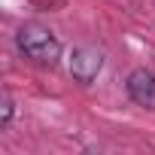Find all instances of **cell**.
<instances>
[{
  "label": "cell",
  "mask_w": 155,
  "mask_h": 155,
  "mask_svg": "<svg viewBox=\"0 0 155 155\" xmlns=\"http://www.w3.org/2000/svg\"><path fill=\"white\" fill-rule=\"evenodd\" d=\"M9 122H12V97H9V94H3V113H0V125L6 128Z\"/></svg>",
  "instance_id": "277c9868"
},
{
  "label": "cell",
  "mask_w": 155,
  "mask_h": 155,
  "mask_svg": "<svg viewBox=\"0 0 155 155\" xmlns=\"http://www.w3.org/2000/svg\"><path fill=\"white\" fill-rule=\"evenodd\" d=\"M128 94H131V101L137 107L155 110V73L146 70V67L131 70V76H128Z\"/></svg>",
  "instance_id": "3957f363"
},
{
  "label": "cell",
  "mask_w": 155,
  "mask_h": 155,
  "mask_svg": "<svg viewBox=\"0 0 155 155\" xmlns=\"http://www.w3.org/2000/svg\"><path fill=\"white\" fill-rule=\"evenodd\" d=\"M104 70V52L97 46H79V49H73L70 55V76L76 82H94L97 79V73Z\"/></svg>",
  "instance_id": "7a4b0ae2"
},
{
  "label": "cell",
  "mask_w": 155,
  "mask_h": 155,
  "mask_svg": "<svg viewBox=\"0 0 155 155\" xmlns=\"http://www.w3.org/2000/svg\"><path fill=\"white\" fill-rule=\"evenodd\" d=\"M15 43L21 49V55H28L31 61L37 64H55L61 58V40L40 21H28L18 28L15 34Z\"/></svg>",
  "instance_id": "6da1fadb"
}]
</instances>
